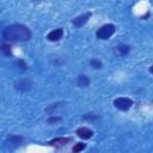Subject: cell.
<instances>
[{"label": "cell", "instance_id": "cell-7", "mask_svg": "<svg viewBox=\"0 0 153 153\" xmlns=\"http://www.w3.org/2000/svg\"><path fill=\"white\" fill-rule=\"evenodd\" d=\"M72 140H73L72 137H63V136L54 137V139H51V140L48 142V145H49V146H53V147L60 148V147H62V146L68 145V142H71Z\"/></svg>", "mask_w": 153, "mask_h": 153}, {"label": "cell", "instance_id": "cell-17", "mask_svg": "<svg viewBox=\"0 0 153 153\" xmlns=\"http://www.w3.org/2000/svg\"><path fill=\"white\" fill-rule=\"evenodd\" d=\"M17 65H18V67H19L22 71H26V69H27V65H26V62H25L23 59H19V60L17 61Z\"/></svg>", "mask_w": 153, "mask_h": 153}, {"label": "cell", "instance_id": "cell-11", "mask_svg": "<svg viewBox=\"0 0 153 153\" xmlns=\"http://www.w3.org/2000/svg\"><path fill=\"white\" fill-rule=\"evenodd\" d=\"M90 79H88V76H86V75H84V74H80V75H78V78H76V85L79 86V87H87V86H90Z\"/></svg>", "mask_w": 153, "mask_h": 153}, {"label": "cell", "instance_id": "cell-1", "mask_svg": "<svg viewBox=\"0 0 153 153\" xmlns=\"http://www.w3.org/2000/svg\"><path fill=\"white\" fill-rule=\"evenodd\" d=\"M31 30L24 24H12L2 32V38L10 42H26L31 38Z\"/></svg>", "mask_w": 153, "mask_h": 153}, {"label": "cell", "instance_id": "cell-18", "mask_svg": "<svg viewBox=\"0 0 153 153\" xmlns=\"http://www.w3.org/2000/svg\"><path fill=\"white\" fill-rule=\"evenodd\" d=\"M32 1H33V2H36V4H37V2H42V1H44V0H32Z\"/></svg>", "mask_w": 153, "mask_h": 153}, {"label": "cell", "instance_id": "cell-8", "mask_svg": "<svg viewBox=\"0 0 153 153\" xmlns=\"http://www.w3.org/2000/svg\"><path fill=\"white\" fill-rule=\"evenodd\" d=\"M75 134L82 140H88L93 136V130L87 128V127H80L75 130Z\"/></svg>", "mask_w": 153, "mask_h": 153}, {"label": "cell", "instance_id": "cell-19", "mask_svg": "<svg viewBox=\"0 0 153 153\" xmlns=\"http://www.w3.org/2000/svg\"><path fill=\"white\" fill-rule=\"evenodd\" d=\"M153 72V68H152V66H149V73H152Z\"/></svg>", "mask_w": 153, "mask_h": 153}, {"label": "cell", "instance_id": "cell-2", "mask_svg": "<svg viewBox=\"0 0 153 153\" xmlns=\"http://www.w3.org/2000/svg\"><path fill=\"white\" fill-rule=\"evenodd\" d=\"M115 31H116V26L114 24H110V23L104 24L96 31V37L102 41H106L115 33Z\"/></svg>", "mask_w": 153, "mask_h": 153}, {"label": "cell", "instance_id": "cell-14", "mask_svg": "<svg viewBox=\"0 0 153 153\" xmlns=\"http://www.w3.org/2000/svg\"><path fill=\"white\" fill-rule=\"evenodd\" d=\"M85 148H86V143H84V142H76V143L72 147V152H74V153H79V152L84 151Z\"/></svg>", "mask_w": 153, "mask_h": 153}, {"label": "cell", "instance_id": "cell-4", "mask_svg": "<svg viewBox=\"0 0 153 153\" xmlns=\"http://www.w3.org/2000/svg\"><path fill=\"white\" fill-rule=\"evenodd\" d=\"M91 14H92L91 12H86V13H82V14H80V16H76L75 18L72 19V24H73V26H75L76 29L82 27V26L90 20Z\"/></svg>", "mask_w": 153, "mask_h": 153}, {"label": "cell", "instance_id": "cell-13", "mask_svg": "<svg viewBox=\"0 0 153 153\" xmlns=\"http://www.w3.org/2000/svg\"><path fill=\"white\" fill-rule=\"evenodd\" d=\"M62 121V117H60V116H56V115H50L48 118H47V123L48 124H57V123H60Z\"/></svg>", "mask_w": 153, "mask_h": 153}, {"label": "cell", "instance_id": "cell-16", "mask_svg": "<svg viewBox=\"0 0 153 153\" xmlns=\"http://www.w3.org/2000/svg\"><path fill=\"white\" fill-rule=\"evenodd\" d=\"M90 66L92 68H94V69H100L103 67V62L100 60H98V59H92L90 61Z\"/></svg>", "mask_w": 153, "mask_h": 153}, {"label": "cell", "instance_id": "cell-9", "mask_svg": "<svg viewBox=\"0 0 153 153\" xmlns=\"http://www.w3.org/2000/svg\"><path fill=\"white\" fill-rule=\"evenodd\" d=\"M12 47L5 42H0V56H11Z\"/></svg>", "mask_w": 153, "mask_h": 153}, {"label": "cell", "instance_id": "cell-12", "mask_svg": "<svg viewBox=\"0 0 153 153\" xmlns=\"http://www.w3.org/2000/svg\"><path fill=\"white\" fill-rule=\"evenodd\" d=\"M10 143H13V145H20L22 142H23V136H20V135H14V134H11V135H8L7 136V139H6Z\"/></svg>", "mask_w": 153, "mask_h": 153}, {"label": "cell", "instance_id": "cell-6", "mask_svg": "<svg viewBox=\"0 0 153 153\" xmlns=\"http://www.w3.org/2000/svg\"><path fill=\"white\" fill-rule=\"evenodd\" d=\"M63 38V29L62 27H57V29H54L53 31H50L48 35H47V39L50 41V42H59Z\"/></svg>", "mask_w": 153, "mask_h": 153}, {"label": "cell", "instance_id": "cell-5", "mask_svg": "<svg viewBox=\"0 0 153 153\" xmlns=\"http://www.w3.org/2000/svg\"><path fill=\"white\" fill-rule=\"evenodd\" d=\"M14 87L20 92H27L32 88V82L29 79H20L14 82Z\"/></svg>", "mask_w": 153, "mask_h": 153}, {"label": "cell", "instance_id": "cell-15", "mask_svg": "<svg viewBox=\"0 0 153 153\" xmlns=\"http://www.w3.org/2000/svg\"><path fill=\"white\" fill-rule=\"evenodd\" d=\"M60 104H62V103H54V104L48 105V106L45 108V112H47L48 115H54V114H55L56 108H59V105H60Z\"/></svg>", "mask_w": 153, "mask_h": 153}, {"label": "cell", "instance_id": "cell-3", "mask_svg": "<svg viewBox=\"0 0 153 153\" xmlns=\"http://www.w3.org/2000/svg\"><path fill=\"white\" fill-rule=\"evenodd\" d=\"M112 104L116 109H118L121 111H127L134 105V100L128 97H118V98L114 99Z\"/></svg>", "mask_w": 153, "mask_h": 153}, {"label": "cell", "instance_id": "cell-10", "mask_svg": "<svg viewBox=\"0 0 153 153\" xmlns=\"http://www.w3.org/2000/svg\"><path fill=\"white\" fill-rule=\"evenodd\" d=\"M129 51H130V47H129L128 44L121 43V44H118V45L115 48V53H116L117 55H120V56H124V55H127Z\"/></svg>", "mask_w": 153, "mask_h": 153}]
</instances>
